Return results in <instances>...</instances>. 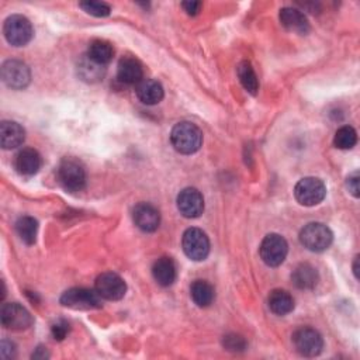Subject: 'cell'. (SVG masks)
<instances>
[{"label":"cell","instance_id":"cell-1","mask_svg":"<svg viewBox=\"0 0 360 360\" xmlns=\"http://www.w3.org/2000/svg\"><path fill=\"white\" fill-rule=\"evenodd\" d=\"M171 142L178 152L183 155H191L200 149L203 144V133L195 124L182 121L173 127L171 133Z\"/></svg>","mask_w":360,"mask_h":360},{"label":"cell","instance_id":"cell-2","mask_svg":"<svg viewBox=\"0 0 360 360\" xmlns=\"http://www.w3.org/2000/svg\"><path fill=\"white\" fill-rule=\"evenodd\" d=\"M58 180L65 190L82 191L86 186V171L79 160L65 158L58 168Z\"/></svg>","mask_w":360,"mask_h":360},{"label":"cell","instance_id":"cell-3","mask_svg":"<svg viewBox=\"0 0 360 360\" xmlns=\"http://www.w3.org/2000/svg\"><path fill=\"white\" fill-rule=\"evenodd\" d=\"M334 235L328 226L321 222L307 224L300 233L301 245L311 252H324L332 244Z\"/></svg>","mask_w":360,"mask_h":360},{"label":"cell","instance_id":"cell-4","mask_svg":"<svg viewBox=\"0 0 360 360\" xmlns=\"http://www.w3.org/2000/svg\"><path fill=\"white\" fill-rule=\"evenodd\" d=\"M61 304L72 310H96L102 307V297L99 293L90 288L75 287L62 294Z\"/></svg>","mask_w":360,"mask_h":360},{"label":"cell","instance_id":"cell-5","mask_svg":"<svg viewBox=\"0 0 360 360\" xmlns=\"http://www.w3.org/2000/svg\"><path fill=\"white\" fill-rule=\"evenodd\" d=\"M3 34L10 45L24 47L34 36V30H32V25L27 17L21 14H13L5 21Z\"/></svg>","mask_w":360,"mask_h":360},{"label":"cell","instance_id":"cell-6","mask_svg":"<svg viewBox=\"0 0 360 360\" xmlns=\"http://www.w3.org/2000/svg\"><path fill=\"white\" fill-rule=\"evenodd\" d=\"M182 246L186 256L194 262L204 260L210 253V241L200 228H189L183 234Z\"/></svg>","mask_w":360,"mask_h":360},{"label":"cell","instance_id":"cell-7","mask_svg":"<svg viewBox=\"0 0 360 360\" xmlns=\"http://www.w3.org/2000/svg\"><path fill=\"white\" fill-rule=\"evenodd\" d=\"M294 195L301 206L313 207L325 199L326 187L318 178H304L294 187Z\"/></svg>","mask_w":360,"mask_h":360},{"label":"cell","instance_id":"cell-8","mask_svg":"<svg viewBox=\"0 0 360 360\" xmlns=\"http://www.w3.org/2000/svg\"><path fill=\"white\" fill-rule=\"evenodd\" d=\"M259 252L262 260H264L268 266L277 268L283 264L288 253V245L282 235L269 234L262 241Z\"/></svg>","mask_w":360,"mask_h":360},{"label":"cell","instance_id":"cell-9","mask_svg":"<svg viewBox=\"0 0 360 360\" xmlns=\"http://www.w3.org/2000/svg\"><path fill=\"white\" fill-rule=\"evenodd\" d=\"M293 343L296 350L306 357H315L322 352L324 339L318 331L314 328H304L297 330L293 335Z\"/></svg>","mask_w":360,"mask_h":360},{"label":"cell","instance_id":"cell-10","mask_svg":"<svg viewBox=\"0 0 360 360\" xmlns=\"http://www.w3.org/2000/svg\"><path fill=\"white\" fill-rule=\"evenodd\" d=\"M0 319H2V325L5 328L12 331L27 330L32 324L31 314L19 303L3 304L2 310H0Z\"/></svg>","mask_w":360,"mask_h":360},{"label":"cell","instance_id":"cell-11","mask_svg":"<svg viewBox=\"0 0 360 360\" xmlns=\"http://www.w3.org/2000/svg\"><path fill=\"white\" fill-rule=\"evenodd\" d=\"M96 291L105 300L117 301L125 296L127 284L118 275L106 272L96 279Z\"/></svg>","mask_w":360,"mask_h":360},{"label":"cell","instance_id":"cell-12","mask_svg":"<svg viewBox=\"0 0 360 360\" xmlns=\"http://www.w3.org/2000/svg\"><path fill=\"white\" fill-rule=\"evenodd\" d=\"M2 79L10 89L21 90L28 86L31 72L27 65L17 59L6 61L2 67Z\"/></svg>","mask_w":360,"mask_h":360},{"label":"cell","instance_id":"cell-13","mask_svg":"<svg viewBox=\"0 0 360 360\" xmlns=\"http://www.w3.org/2000/svg\"><path fill=\"white\" fill-rule=\"evenodd\" d=\"M178 209L186 218H198L204 211L203 194L194 187L183 189L178 195Z\"/></svg>","mask_w":360,"mask_h":360},{"label":"cell","instance_id":"cell-14","mask_svg":"<svg viewBox=\"0 0 360 360\" xmlns=\"http://www.w3.org/2000/svg\"><path fill=\"white\" fill-rule=\"evenodd\" d=\"M136 225L144 233H153L159 228L160 214L158 209L149 203H140L133 211Z\"/></svg>","mask_w":360,"mask_h":360},{"label":"cell","instance_id":"cell-15","mask_svg":"<svg viewBox=\"0 0 360 360\" xmlns=\"http://www.w3.org/2000/svg\"><path fill=\"white\" fill-rule=\"evenodd\" d=\"M41 155L32 148L21 149L14 159V168L21 176H34L41 169Z\"/></svg>","mask_w":360,"mask_h":360},{"label":"cell","instance_id":"cell-16","mask_svg":"<svg viewBox=\"0 0 360 360\" xmlns=\"http://www.w3.org/2000/svg\"><path fill=\"white\" fill-rule=\"evenodd\" d=\"M117 78L124 85H138L144 79V70L138 59L124 56L117 67Z\"/></svg>","mask_w":360,"mask_h":360},{"label":"cell","instance_id":"cell-17","mask_svg":"<svg viewBox=\"0 0 360 360\" xmlns=\"http://www.w3.org/2000/svg\"><path fill=\"white\" fill-rule=\"evenodd\" d=\"M280 23L282 25L291 31V32H297V34H307L310 31V23L306 17V14L294 8H284L280 10Z\"/></svg>","mask_w":360,"mask_h":360},{"label":"cell","instance_id":"cell-18","mask_svg":"<svg viewBox=\"0 0 360 360\" xmlns=\"http://www.w3.org/2000/svg\"><path fill=\"white\" fill-rule=\"evenodd\" d=\"M152 275L155 282L162 286V287H169L175 283L176 280V265L172 257L168 256H162L159 257L153 266H152Z\"/></svg>","mask_w":360,"mask_h":360},{"label":"cell","instance_id":"cell-19","mask_svg":"<svg viewBox=\"0 0 360 360\" xmlns=\"http://www.w3.org/2000/svg\"><path fill=\"white\" fill-rule=\"evenodd\" d=\"M25 140L24 128L14 121H3L0 124V142L3 149H14Z\"/></svg>","mask_w":360,"mask_h":360},{"label":"cell","instance_id":"cell-20","mask_svg":"<svg viewBox=\"0 0 360 360\" xmlns=\"http://www.w3.org/2000/svg\"><path fill=\"white\" fill-rule=\"evenodd\" d=\"M137 97L140 102H142L147 106H153L162 102L165 92H163L162 85L158 81L153 79H142L136 89Z\"/></svg>","mask_w":360,"mask_h":360},{"label":"cell","instance_id":"cell-21","mask_svg":"<svg viewBox=\"0 0 360 360\" xmlns=\"http://www.w3.org/2000/svg\"><path fill=\"white\" fill-rule=\"evenodd\" d=\"M291 280L297 288L300 290H313L319 280L318 272L314 266L308 264H303L296 268L291 275Z\"/></svg>","mask_w":360,"mask_h":360},{"label":"cell","instance_id":"cell-22","mask_svg":"<svg viewBox=\"0 0 360 360\" xmlns=\"http://www.w3.org/2000/svg\"><path fill=\"white\" fill-rule=\"evenodd\" d=\"M190 296L198 307H209L215 299L214 287L206 280H195L190 287Z\"/></svg>","mask_w":360,"mask_h":360},{"label":"cell","instance_id":"cell-23","mask_svg":"<svg viewBox=\"0 0 360 360\" xmlns=\"http://www.w3.org/2000/svg\"><path fill=\"white\" fill-rule=\"evenodd\" d=\"M87 56L100 67L110 63L114 56V48L109 41L93 40L87 48Z\"/></svg>","mask_w":360,"mask_h":360},{"label":"cell","instance_id":"cell-24","mask_svg":"<svg viewBox=\"0 0 360 360\" xmlns=\"http://www.w3.org/2000/svg\"><path fill=\"white\" fill-rule=\"evenodd\" d=\"M269 308L276 315H287L294 310V299L286 290H273L269 296Z\"/></svg>","mask_w":360,"mask_h":360},{"label":"cell","instance_id":"cell-25","mask_svg":"<svg viewBox=\"0 0 360 360\" xmlns=\"http://www.w3.org/2000/svg\"><path fill=\"white\" fill-rule=\"evenodd\" d=\"M16 230L24 244L27 245L36 244L37 233H39V222L36 218H32L30 215H24L19 218V221L16 222Z\"/></svg>","mask_w":360,"mask_h":360},{"label":"cell","instance_id":"cell-26","mask_svg":"<svg viewBox=\"0 0 360 360\" xmlns=\"http://www.w3.org/2000/svg\"><path fill=\"white\" fill-rule=\"evenodd\" d=\"M78 74L86 82H97L103 78L105 68L89 59V56L86 55L78 65Z\"/></svg>","mask_w":360,"mask_h":360},{"label":"cell","instance_id":"cell-27","mask_svg":"<svg viewBox=\"0 0 360 360\" xmlns=\"http://www.w3.org/2000/svg\"><path fill=\"white\" fill-rule=\"evenodd\" d=\"M237 74H238V78H240V82L242 83V86L249 93L256 94V92L259 89V81H257V76L252 68L251 62H248V61L241 62L237 68Z\"/></svg>","mask_w":360,"mask_h":360},{"label":"cell","instance_id":"cell-28","mask_svg":"<svg viewBox=\"0 0 360 360\" xmlns=\"http://www.w3.org/2000/svg\"><path fill=\"white\" fill-rule=\"evenodd\" d=\"M357 142V133L353 127L343 125L341 127L334 138V144L339 149H352Z\"/></svg>","mask_w":360,"mask_h":360},{"label":"cell","instance_id":"cell-29","mask_svg":"<svg viewBox=\"0 0 360 360\" xmlns=\"http://www.w3.org/2000/svg\"><path fill=\"white\" fill-rule=\"evenodd\" d=\"M86 13L94 16V17H107L112 12L110 6L103 2H82L79 5Z\"/></svg>","mask_w":360,"mask_h":360},{"label":"cell","instance_id":"cell-30","mask_svg":"<svg viewBox=\"0 0 360 360\" xmlns=\"http://www.w3.org/2000/svg\"><path fill=\"white\" fill-rule=\"evenodd\" d=\"M71 331V326L68 324V321L65 319H58L51 328V332H52V337L56 339V341H63L65 338H67V335L70 334Z\"/></svg>","mask_w":360,"mask_h":360},{"label":"cell","instance_id":"cell-31","mask_svg":"<svg viewBox=\"0 0 360 360\" xmlns=\"http://www.w3.org/2000/svg\"><path fill=\"white\" fill-rule=\"evenodd\" d=\"M224 346L228 350L238 352V350H244L246 348V342L244 341V338H241L238 335H228L224 338Z\"/></svg>","mask_w":360,"mask_h":360},{"label":"cell","instance_id":"cell-32","mask_svg":"<svg viewBox=\"0 0 360 360\" xmlns=\"http://www.w3.org/2000/svg\"><path fill=\"white\" fill-rule=\"evenodd\" d=\"M182 8L183 10L190 14V16H195L199 14L202 8H203V3L202 2H195V0H190V2H183L182 3Z\"/></svg>","mask_w":360,"mask_h":360},{"label":"cell","instance_id":"cell-33","mask_svg":"<svg viewBox=\"0 0 360 360\" xmlns=\"http://www.w3.org/2000/svg\"><path fill=\"white\" fill-rule=\"evenodd\" d=\"M346 186H348V190L354 195V198L357 199L360 195V189H359V173L354 172L353 175H350L346 180Z\"/></svg>","mask_w":360,"mask_h":360},{"label":"cell","instance_id":"cell-34","mask_svg":"<svg viewBox=\"0 0 360 360\" xmlns=\"http://www.w3.org/2000/svg\"><path fill=\"white\" fill-rule=\"evenodd\" d=\"M2 357L3 359H12L16 356V346L10 341H3L2 342Z\"/></svg>","mask_w":360,"mask_h":360},{"label":"cell","instance_id":"cell-35","mask_svg":"<svg viewBox=\"0 0 360 360\" xmlns=\"http://www.w3.org/2000/svg\"><path fill=\"white\" fill-rule=\"evenodd\" d=\"M50 354L47 353V350L44 349V348H39L37 349V352L34 353V354H32V357H34V359H45V357H48Z\"/></svg>","mask_w":360,"mask_h":360},{"label":"cell","instance_id":"cell-36","mask_svg":"<svg viewBox=\"0 0 360 360\" xmlns=\"http://www.w3.org/2000/svg\"><path fill=\"white\" fill-rule=\"evenodd\" d=\"M353 272H354V276H356V279L359 277L357 276V257H354V265H353Z\"/></svg>","mask_w":360,"mask_h":360}]
</instances>
